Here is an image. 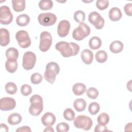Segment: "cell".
<instances>
[{"mask_svg":"<svg viewBox=\"0 0 132 132\" xmlns=\"http://www.w3.org/2000/svg\"><path fill=\"white\" fill-rule=\"evenodd\" d=\"M55 48L59 51L61 55L64 57L76 56L80 50L79 46L77 44L65 41H60L57 43L55 45Z\"/></svg>","mask_w":132,"mask_h":132,"instance_id":"obj_1","label":"cell"},{"mask_svg":"<svg viewBox=\"0 0 132 132\" xmlns=\"http://www.w3.org/2000/svg\"><path fill=\"white\" fill-rule=\"evenodd\" d=\"M31 104L29 107V112L33 116H39L43 110V100L41 96L38 94L33 95L29 100Z\"/></svg>","mask_w":132,"mask_h":132,"instance_id":"obj_2","label":"cell"},{"mask_svg":"<svg viewBox=\"0 0 132 132\" xmlns=\"http://www.w3.org/2000/svg\"><path fill=\"white\" fill-rule=\"evenodd\" d=\"M60 72L59 65L55 62H50L46 65V70L44 72V77L45 80L53 84L56 79V76Z\"/></svg>","mask_w":132,"mask_h":132,"instance_id":"obj_3","label":"cell"},{"mask_svg":"<svg viewBox=\"0 0 132 132\" xmlns=\"http://www.w3.org/2000/svg\"><path fill=\"white\" fill-rule=\"evenodd\" d=\"M90 33V28L86 23H80L79 26L73 31L72 37L77 41H81L88 36Z\"/></svg>","mask_w":132,"mask_h":132,"instance_id":"obj_4","label":"cell"},{"mask_svg":"<svg viewBox=\"0 0 132 132\" xmlns=\"http://www.w3.org/2000/svg\"><path fill=\"white\" fill-rule=\"evenodd\" d=\"M74 126L79 129H82L85 130H89L91 129L93 122L91 119L86 116L80 115L74 119Z\"/></svg>","mask_w":132,"mask_h":132,"instance_id":"obj_5","label":"cell"},{"mask_svg":"<svg viewBox=\"0 0 132 132\" xmlns=\"http://www.w3.org/2000/svg\"><path fill=\"white\" fill-rule=\"evenodd\" d=\"M40 44L39 49L41 52H45L47 51L52 43V37L50 33L48 31H42L40 36Z\"/></svg>","mask_w":132,"mask_h":132,"instance_id":"obj_6","label":"cell"},{"mask_svg":"<svg viewBox=\"0 0 132 132\" xmlns=\"http://www.w3.org/2000/svg\"><path fill=\"white\" fill-rule=\"evenodd\" d=\"M36 60L37 58L35 53L30 51L25 52L23 56L22 65L23 68L26 70L32 69L35 65Z\"/></svg>","mask_w":132,"mask_h":132,"instance_id":"obj_7","label":"cell"},{"mask_svg":"<svg viewBox=\"0 0 132 132\" xmlns=\"http://www.w3.org/2000/svg\"><path fill=\"white\" fill-rule=\"evenodd\" d=\"M39 23L43 26H50L54 25L57 21V16L52 13H40L38 17Z\"/></svg>","mask_w":132,"mask_h":132,"instance_id":"obj_8","label":"cell"},{"mask_svg":"<svg viewBox=\"0 0 132 132\" xmlns=\"http://www.w3.org/2000/svg\"><path fill=\"white\" fill-rule=\"evenodd\" d=\"M15 39L21 48L28 47L31 44V40L28 32L24 30L18 31L15 34Z\"/></svg>","mask_w":132,"mask_h":132,"instance_id":"obj_9","label":"cell"},{"mask_svg":"<svg viewBox=\"0 0 132 132\" xmlns=\"http://www.w3.org/2000/svg\"><path fill=\"white\" fill-rule=\"evenodd\" d=\"M88 20L97 29H101L104 25V18L96 11H92L89 14Z\"/></svg>","mask_w":132,"mask_h":132,"instance_id":"obj_10","label":"cell"},{"mask_svg":"<svg viewBox=\"0 0 132 132\" xmlns=\"http://www.w3.org/2000/svg\"><path fill=\"white\" fill-rule=\"evenodd\" d=\"M0 23L3 25H8L13 20V15L10 8L7 6H2L0 8Z\"/></svg>","mask_w":132,"mask_h":132,"instance_id":"obj_11","label":"cell"},{"mask_svg":"<svg viewBox=\"0 0 132 132\" xmlns=\"http://www.w3.org/2000/svg\"><path fill=\"white\" fill-rule=\"evenodd\" d=\"M15 101L12 97H5L0 100V109L2 111L12 110L15 107Z\"/></svg>","mask_w":132,"mask_h":132,"instance_id":"obj_12","label":"cell"},{"mask_svg":"<svg viewBox=\"0 0 132 132\" xmlns=\"http://www.w3.org/2000/svg\"><path fill=\"white\" fill-rule=\"evenodd\" d=\"M70 22L65 20L61 21L57 27V33L59 37H65L67 36L70 31Z\"/></svg>","mask_w":132,"mask_h":132,"instance_id":"obj_13","label":"cell"},{"mask_svg":"<svg viewBox=\"0 0 132 132\" xmlns=\"http://www.w3.org/2000/svg\"><path fill=\"white\" fill-rule=\"evenodd\" d=\"M41 122L44 126H53L56 122V117L52 112H47L41 118Z\"/></svg>","mask_w":132,"mask_h":132,"instance_id":"obj_14","label":"cell"},{"mask_svg":"<svg viewBox=\"0 0 132 132\" xmlns=\"http://www.w3.org/2000/svg\"><path fill=\"white\" fill-rule=\"evenodd\" d=\"M81 59L86 64H90L92 62L93 59V54L92 52L89 49L84 50L81 52Z\"/></svg>","mask_w":132,"mask_h":132,"instance_id":"obj_15","label":"cell"},{"mask_svg":"<svg viewBox=\"0 0 132 132\" xmlns=\"http://www.w3.org/2000/svg\"><path fill=\"white\" fill-rule=\"evenodd\" d=\"M10 42V35L8 30L2 28L0 30V44L2 46H7Z\"/></svg>","mask_w":132,"mask_h":132,"instance_id":"obj_16","label":"cell"},{"mask_svg":"<svg viewBox=\"0 0 132 132\" xmlns=\"http://www.w3.org/2000/svg\"><path fill=\"white\" fill-rule=\"evenodd\" d=\"M108 16L110 20L116 22L120 20L122 16L121 10L118 7H113L109 11Z\"/></svg>","mask_w":132,"mask_h":132,"instance_id":"obj_17","label":"cell"},{"mask_svg":"<svg viewBox=\"0 0 132 132\" xmlns=\"http://www.w3.org/2000/svg\"><path fill=\"white\" fill-rule=\"evenodd\" d=\"M109 49L113 53L117 54L120 53L123 49V44L120 41H114L110 44Z\"/></svg>","mask_w":132,"mask_h":132,"instance_id":"obj_18","label":"cell"},{"mask_svg":"<svg viewBox=\"0 0 132 132\" xmlns=\"http://www.w3.org/2000/svg\"><path fill=\"white\" fill-rule=\"evenodd\" d=\"M72 91L75 95L79 96L86 91V87L82 83H76L73 86Z\"/></svg>","mask_w":132,"mask_h":132,"instance_id":"obj_19","label":"cell"},{"mask_svg":"<svg viewBox=\"0 0 132 132\" xmlns=\"http://www.w3.org/2000/svg\"><path fill=\"white\" fill-rule=\"evenodd\" d=\"M13 9L16 12H21L25 9V1L24 0H12Z\"/></svg>","mask_w":132,"mask_h":132,"instance_id":"obj_20","label":"cell"},{"mask_svg":"<svg viewBox=\"0 0 132 132\" xmlns=\"http://www.w3.org/2000/svg\"><path fill=\"white\" fill-rule=\"evenodd\" d=\"M102 45V41L101 39L97 37H92L89 41V46L91 50H96L98 49Z\"/></svg>","mask_w":132,"mask_h":132,"instance_id":"obj_21","label":"cell"},{"mask_svg":"<svg viewBox=\"0 0 132 132\" xmlns=\"http://www.w3.org/2000/svg\"><path fill=\"white\" fill-rule=\"evenodd\" d=\"M87 103L85 100L80 98L75 100L73 103V107L78 112L84 111L86 107Z\"/></svg>","mask_w":132,"mask_h":132,"instance_id":"obj_22","label":"cell"},{"mask_svg":"<svg viewBox=\"0 0 132 132\" xmlns=\"http://www.w3.org/2000/svg\"><path fill=\"white\" fill-rule=\"evenodd\" d=\"M22 117L18 113H13L11 114L8 118V123L12 125H18L22 121Z\"/></svg>","mask_w":132,"mask_h":132,"instance_id":"obj_23","label":"cell"},{"mask_svg":"<svg viewBox=\"0 0 132 132\" xmlns=\"http://www.w3.org/2000/svg\"><path fill=\"white\" fill-rule=\"evenodd\" d=\"M30 22L29 16L26 14H22L19 15L16 19V24L19 26H25Z\"/></svg>","mask_w":132,"mask_h":132,"instance_id":"obj_24","label":"cell"},{"mask_svg":"<svg viewBox=\"0 0 132 132\" xmlns=\"http://www.w3.org/2000/svg\"><path fill=\"white\" fill-rule=\"evenodd\" d=\"M5 68L6 70L10 73H14L18 68V62L15 60H7L5 62Z\"/></svg>","mask_w":132,"mask_h":132,"instance_id":"obj_25","label":"cell"},{"mask_svg":"<svg viewBox=\"0 0 132 132\" xmlns=\"http://www.w3.org/2000/svg\"><path fill=\"white\" fill-rule=\"evenodd\" d=\"M6 56L7 60H16L19 57V52L14 47H10L6 51Z\"/></svg>","mask_w":132,"mask_h":132,"instance_id":"obj_26","label":"cell"},{"mask_svg":"<svg viewBox=\"0 0 132 132\" xmlns=\"http://www.w3.org/2000/svg\"><path fill=\"white\" fill-rule=\"evenodd\" d=\"M95 58L97 62L98 63H104L107 60L108 55L105 51L100 50L97 52L95 54Z\"/></svg>","mask_w":132,"mask_h":132,"instance_id":"obj_27","label":"cell"},{"mask_svg":"<svg viewBox=\"0 0 132 132\" xmlns=\"http://www.w3.org/2000/svg\"><path fill=\"white\" fill-rule=\"evenodd\" d=\"M53 6V3L51 0H42L39 3V7L42 10H51Z\"/></svg>","mask_w":132,"mask_h":132,"instance_id":"obj_28","label":"cell"},{"mask_svg":"<svg viewBox=\"0 0 132 132\" xmlns=\"http://www.w3.org/2000/svg\"><path fill=\"white\" fill-rule=\"evenodd\" d=\"M97 121L100 125H106L109 121V117L106 113H102L97 117Z\"/></svg>","mask_w":132,"mask_h":132,"instance_id":"obj_29","label":"cell"},{"mask_svg":"<svg viewBox=\"0 0 132 132\" xmlns=\"http://www.w3.org/2000/svg\"><path fill=\"white\" fill-rule=\"evenodd\" d=\"M5 89L6 92L9 94H14L17 91L16 85L12 82H7L5 86Z\"/></svg>","mask_w":132,"mask_h":132,"instance_id":"obj_30","label":"cell"},{"mask_svg":"<svg viewBox=\"0 0 132 132\" xmlns=\"http://www.w3.org/2000/svg\"><path fill=\"white\" fill-rule=\"evenodd\" d=\"M100 110V106L97 102L91 103L88 107V111L92 115L97 114Z\"/></svg>","mask_w":132,"mask_h":132,"instance_id":"obj_31","label":"cell"},{"mask_svg":"<svg viewBox=\"0 0 132 132\" xmlns=\"http://www.w3.org/2000/svg\"><path fill=\"white\" fill-rule=\"evenodd\" d=\"M73 17L77 23H82L85 20V13L81 10H77L74 13Z\"/></svg>","mask_w":132,"mask_h":132,"instance_id":"obj_32","label":"cell"},{"mask_svg":"<svg viewBox=\"0 0 132 132\" xmlns=\"http://www.w3.org/2000/svg\"><path fill=\"white\" fill-rule=\"evenodd\" d=\"M98 94V90L94 87H90L86 91V94L88 97L92 100L96 99L97 97Z\"/></svg>","mask_w":132,"mask_h":132,"instance_id":"obj_33","label":"cell"},{"mask_svg":"<svg viewBox=\"0 0 132 132\" xmlns=\"http://www.w3.org/2000/svg\"><path fill=\"white\" fill-rule=\"evenodd\" d=\"M63 114L64 118L68 121H71L74 119L75 112L71 108H67L65 109Z\"/></svg>","mask_w":132,"mask_h":132,"instance_id":"obj_34","label":"cell"},{"mask_svg":"<svg viewBox=\"0 0 132 132\" xmlns=\"http://www.w3.org/2000/svg\"><path fill=\"white\" fill-rule=\"evenodd\" d=\"M42 76L39 73H35L32 74L30 77V81L31 83L35 85L39 84L42 81Z\"/></svg>","mask_w":132,"mask_h":132,"instance_id":"obj_35","label":"cell"},{"mask_svg":"<svg viewBox=\"0 0 132 132\" xmlns=\"http://www.w3.org/2000/svg\"><path fill=\"white\" fill-rule=\"evenodd\" d=\"M96 6L100 10H103L109 6V1L108 0H97L96 2Z\"/></svg>","mask_w":132,"mask_h":132,"instance_id":"obj_36","label":"cell"},{"mask_svg":"<svg viewBox=\"0 0 132 132\" xmlns=\"http://www.w3.org/2000/svg\"><path fill=\"white\" fill-rule=\"evenodd\" d=\"M69 125L65 122H61L56 126V130L57 132H67L69 130Z\"/></svg>","mask_w":132,"mask_h":132,"instance_id":"obj_37","label":"cell"},{"mask_svg":"<svg viewBox=\"0 0 132 132\" xmlns=\"http://www.w3.org/2000/svg\"><path fill=\"white\" fill-rule=\"evenodd\" d=\"M32 92L31 86L27 84H24L21 87V93L24 96L29 95Z\"/></svg>","mask_w":132,"mask_h":132,"instance_id":"obj_38","label":"cell"},{"mask_svg":"<svg viewBox=\"0 0 132 132\" xmlns=\"http://www.w3.org/2000/svg\"><path fill=\"white\" fill-rule=\"evenodd\" d=\"M131 7L132 4L128 3L126 4L124 7V10L125 13L128 16H131Z\"/></svg>","mask_w":132,"mask_h":132,"instance_id":"obj_39","label":"cell"},{"mask_svg":"<svg viewBox=\"0 0 132 132\" xmlns=\"http://www.w3.org/2000/svg\"><path fill=\"white\" fill-rule=\"evenodd\" d=\"M107 128L106 125H102L100 124H97L95 126L94 128V131L95 132H102L107 131Z\"/></svg>","mask_w":132,"mask_h":132,"instance_id":"obj_40","label":"cell"},{"mask_svg":"<svg viewBox=\"0 0 132 132\" xmlns=\"http://www.w3.org/2000/svg\"><path fill=\"white\" fill-rule=\"evenodd\" d=\"M16 131H31V129L30 128V127L29 126H22L20 127H19L16 130Z\"/></svg>","mask_w":132,"mask_h":132,"instance_id":"obj_41","label":"cell"},{"mask_svg":"<svg viewBox=\"0 0 132 132\" xmlns=\"http://www.w3.org/2000/svg\"><path fill=\"white\" fill-rule=\"evenodd\" d=\"M9 130L8 127L7 126L4 124V123H1L0 125V131H4V132H7Z\"/></svg>","mask_w":132,"mask_h":132,"instance_id":"obj_42","label":"cell"},{"mask_svg":"<svg viewBox=\"0 0 132 132\" xmlns=\"http://www.w3.org/2000/svg\"><path fill=\"white\" fill-rule=\"evenodd\" d=\"M131 123H129L127 124L125 127V131H128V128H129V129L131 130Z\"/></svg>","mask_w":132,"mask_h":132,"instance_id":"obj_43","label":"cell"},{"mask_svg":"<svg viewBox=\"0 0 132 132\" xmlns=\"http://www.w3.org/2000/svg\"><path fill=\"white\" fill-rule=\"evenodd\" d=\"M44 132L45 131H54V129L51 127V126H47L45 129H44V130H43Z\"/></svg>","mask_w":132,"mask_h":132,"instance_id":"obj_44","label":"cell"}]
</instances>
